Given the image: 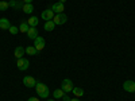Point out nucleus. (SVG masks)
<instances>
[{"mask_svg":"<svg viewBox=\"0 0 135 101\" xmlns=\"http://www.w3.org/2000/svg\"><path fill=\"white\" fill-rule=\"evenodd\" d=\"M11 27V23H9V20L7 18H2L0 19V28L2 30H8Z\"/></svg>","mask_w":135,"mask_h":101,"instance_id":"obj_13","label":"nucleus"},{"mask_svg":"<svg viewBox=\"0 0 135 101\" xmlns=\"http://www.w3.org/2000/svg\"><path fill=\"white\" fill-rule=\"evenodd\" d=\"M8 31L12 34V35H16V34L19 32V27H15V26H11L9 28H8Z\"/></svg>","mask_w":135,"mask_h":101,"instance_id":"obj_22","label":"nucleus"},{"mask_svg":"<svg viewBox=\"0 0 135 101\" xmlns=\"http://www.w3.org/2000/svg\"><path fill=\"white\" fill-rule=\"evenodd\" d=\"M22 9H23V12H25V14L30 15L32 11H34V6H32L31 3H30V4H23V8H22Z\"/></svg>","mask_w":135,"mask_h":101,"instance_id":"obj_17","label":"nucleus"},{"mask_svg":"<svg viewBox=\"0 0 135 101\" xmlns=\"http://www.w3.org/2000/svg\"><path fill=\"white\" fill-rule=\"evenodd\" d=\"M47 101H54V100H47Z\"/></svg>","mask_w":135,"mask_h":101,"instance_id":"obj_28","label":"nucleus"},{"mask_svg":"<svg viewBox=\"0 0 135 101\" xmlns=\"http://www.w3.org/2000/svg\"><path fill=\"white\" fill-rule=\"evenodd\" d=\"M25 53H26V49H23L22 46H18V47L14 50V57H15L16 59L23 58V57H25Z\"/></svg>","mask_w":135,"mask_h":101,"instance_id":"obj_11","label":"nucleus"},{"mask_svg":"<svg viewBox=\"0 0 135 101\" xmlns=\"http://www.w3.org/2000/svg\"><path fill=\"white\" fill-rule=\"evenodd\" d=\"M9 4V8H14V9H22L23 8V2L22 0H11V2H8Z\"/></svg>","mask_w":135,"mask_h":101,"instance_id":"obj_10","label":"nucleus"},{"mask_svg":"<svg viewBox=\"0 0 135 101\" xmlns=\"http://www.w3.org/2000/svg\"><path fill=\"white\" fill-rule=\"evenodd\" d=\"M70 101H80V100H78V98H77V97H76V98H72V100H70Z\"/></svg>","mask_w":135,"mask_h":101,"instance_id":"obj_26","label":"nucleus"},{"mask_svg":"<svg viewBox=\"0 0 135 101\" xmlns=\"http://www.w3.org/2000/svg\"><path fill=\"white\" fill-rule=\"evenodd\" d=\"M54 12H53V9L51 8H47V9H45V11H42V19H45V22H47V20H53V18H54Z\"/></svg>","mask_w":135,"mask_h":101,"instance_id":"obj_8","label":"nucleus"},{"mask_svg":"<svg viewBox=\"0 0 135 101\" xmlns=\"http://www.w3.org/2000/svg\"><path fill=\"white\" fill-rule=\"evenodd\" d=\"M45 30H46V31H53L54 28H55V23H54V22L53 20H47V22H45Z\"/></svg>","mask_w":135,"mask_h":101,"instance_id":"obj_15","label":"nucleus"},{"mask_svg":"<svg viewBox=\"0 0 135 101\" xmlns=\"http://www.w3.org/2000/svg\"><path fill=\"white\" fill-rule=\"evenodd\" d=\"M68 20V16L62 12V14H55L54 18H53V22L55 23V26H61V24H65Z\"/></svg>","mask_w":135,"mask_h":101,"instance_id":"obj_2","label":"nucleus"},{"mask_svg":"<svg viewBox=\"0 0 135 101\" xmlns=\"http://www.w3.org/2000/svg\"><path fill=\"white\" fill-rule=\"evenodd\" d=\"M28 28H30V26H28V23L27 22H22L20 23V26H19V32H27L28 31Z\"/></svg>","mask_w":135,"mask_h":101,"instance_id":"obj_18","label":"nucleus"},{"mask_svg":"<svg viewBox=\"0 0 135 101\" xmlns=\"http://www.w3.org/2000/svg\"><path fill=\"white\" fill-rule=\"evenodd\" d=\"M134 97H135V92H134Z\"/></svg>","mask_w":135,"mask_h":101,"instance_id":"obj_29","label":"nucleus"},{"mask_svg":"<svg viewBox=\"0 0 135 101\" xmlns=\"http://www.w3.org/2000/svg\"><path fill=\"white\" fill-rule=\"evenodd\" d=\"M23 84H25L26 88H35L37 81H35V78L31 77V75H25V78H23Z\"/></svg>","mask_w":135,"mask_h":101,"instance_id":"obj_5","label":"nucleus"},{"mask_svg":"<svg viewBox=\"0 0 135 101\" xmlns=\"http://www.w3.org/2000/svg\"><path fill=\"white\" fill-rule=\"evenodd\" d=\"M64 94H65V92L62 90V89H55V90L53 92V97L54 98H62Z\"/></svg>","mask_w":135,"mask_h":101,"instance_id":"obj_19","label":"nucleus"},{"mask_svg":"<svg viewBox=\"0 0 135 101\" xmlns=\"http://www.w3.org/2000/svg\"><path fill=\"white\" fill-rule=\"evenodd\" d=\"M27 23H28L30 27H37L38 23H39V19H38L37 16H30V18L27 19Z\"/></svg>","mask_w":135,"mask_h":101,"instance_id":"obj_14","label":"nucleus"},{"mask_svg":"<svg viewBox=\"0 0 135 101\" xmlns=\"http://www.w3.org/2000/svg\"><path fill=\"white\" fill-rule=\"evenodd\" d=\"M34 47H35L38 51L43 50L45 49V39L42 37H37L35 39H34Z\"/></svg>","mask_w":135,"mask_h":101,"instance_id":"obj_7","label":"nucleus"},{"mask_svg":"<svg viewBox=\"0 0 135 101\" xmlns=\"http://www.w3.org/2000/svg\"><path fill=\"white\" fill-rule=\"evenodd\" d=\"M27 101H39V98H37V97H30Z\"/></svg>","mask_w":135,"mask_h":101,"instance_id":"obj_24","label":"nucleus"},{"mask_svg":"<svg viewBox=\"0 0 135 101\" xmlns=\"http://www.w3.org/2000/svg\"><path fill=\"white\" fill-rule=\"evenodd\" d=\"M70 100H72V98L68 96V93H65V94L62 96V101H70Z\"/></svg>","mask_w":135,"mask_h":101,"instance_id":"obj_23","label":"nucleus"},{"mask_svg":"<svg viewBox=\"0 0 135 101\" xmlns=\"http://www.w3.org/2000/svg\"><path fill=\"white\" fill-rule=\"evenodd\" d=\"M123 89H124L126 92H128V93H134L135 92V82L131 81V80L124 81L123 82Z\"/></svg>","mask_w":135,"mask_h":101,"instance_id":"obj_6","label":"nucleus"},{"mask_svg":"<svg viewBox=\"0 0 135 101\" xmlns=\"http://www.w3.org/2000/svg\"><path fill=\"white\" fill-rule=\"evenodd\" d=\"M73 88H74V86H73V82H72L70 80H68V78L61 82V89H62V90H64L65 93L72 92V90H73Z\"/></svg>","mask_w":135,"mask_h":101,"instance_id":"obj_4","label":"nucleus"},{"mask_svg":"<svg viewBox=\"0 0 135 101\" xmlns=\"http://www.w3.org/2000/svg\"><path fill=\"white\" fill-rule=\"evenodd\" d=\"M51 9H53V12H54V14H62V12H64V9H65L64 3H61V2L54 3V4L51 6Z\"/></svg>","mask_w":135,"mask_h":101,"instance_id":"obj_9","label":"nucleus"},{"mask_svg":"<svg viewBox=\"0 0 135 101\" xmlns=\"http://www.w3.org/2000/svg\"><path fill=\"white\" fill-rule=\"evenodd\" d=\"M9 8L8 2H0V11H7Z\"/></svg>","mask_w":135,"mask_h":101,"instance_id":"obj_21","label":"nucleus"},{"mask_svg":"<svg viewBox=\"0 0 135 101\" xmlns=\"http://www.w3.org/2000/svg\"><path fill=\"white\" fill-rule=\"evenodd\" d=\"M58 2H61V3H65V2H66V0H58Z\"/></svg>","mask_w":135,"mask_h":101,"instance_id":"obj_27","label":"nucleus"},{"mask_svg":"<svg viewBox=\"0 0 135 101\" xmlns=\"http://www.w3.org/2000/svg\"><path fill=\"white\" fill-rule=\"evenodd\" d=\"M25 4H30V3H32V0H22Z\"/></svg>","mask_w":135,"mask_h":101,"instance_id":"obj_25","label":"nucleus"},{"mask_svg":"<svg viewBox=\"0 0 135 101\" xmlns=\"http://www.w3.org/2000/svg\"><path fill=\"white\" fill-rule=\"evenodd\" d=\"M73 94L77 97V98H80V97H83L84 96V89L83 88H73Z\"/></svg>","mask_w":135,"mask_h":101,"instance_id":"obj_16","label":"nucleus"},{"mask_svg":"<svg viewBox=\"0 0 135 101\" xmlns=\"http://www.w3.org/2000/svg\"><path fill=\"white\" fill-rule=\"evenodd\" d=\"M26 34H27V37H28L31 41H34L37 37H39V35H38V30H37V27H30L28 31H27Z\"/></svg>","mask_w":135,"mask_h":101,"instance_id":"obj_12","label":"nucleus"},{"mask_svg":"<svg viewBox=\"0 0 135 101\" xmlns=\"http://www.w3.org/2000/svg\"><path fill=\"white\" fill-rule=\"evenodd\" d=\"M16 66H18V69L22 70V72H25L28 69V66H30V61L26 59V58H19L16 61Z\"/></svg>","mask_w":135,"mask_h":101,"instance_id":"obj_3","label":"nucleus"},{"mask_svg":"<svg viewBox=\"0 0 135 101\" xmlns=\"http://www.w3.org/2000/svg\"><path fill=\"white\" fill-rule=\"evenodd\" d=\"M26 53H27L28 55H35V54H38L39 51L34 47V46H28V47H26Z\"/></svg>","mask_w":135,"mask_h":101,"instance_id":"obj_20","label":"nucleus"},{"mask_svg":"<svg viewBox=\"0 0 135 101\" xmlns=\"http://www.w3.org/2000/svg\"><path fill=\"white\" fill-rule=\"evenodd\" d=\"M35 89H37V93H38V96H39L41 98H47L49 94H50L49 88L45 85V84H42V82H37Z\"/></svg>","mask_w":135,"mask_h":101,"instance_id":"obj_1","label":"nucleus"}]
</instances>
